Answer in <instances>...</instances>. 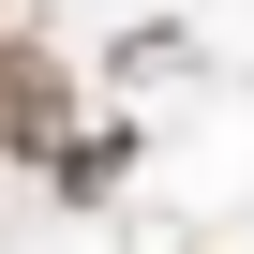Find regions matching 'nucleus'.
<instances>
[{
    "label": "nucleus",
    "mask_w": 254,
    "mask_h": 254,
    "mask_svg": "<svg viewBox=\"0 0 254 254\" xmlns=\"http://www.w3.org/2000/svg\"><path fill=\"white\" fill-rule=\"evenodd\" d=\"M0 135L15 150H75V75L45 45H0Z\"/></svg>",
    "instance_id": "f257e3e1"
}]
</instances>
